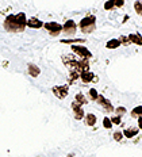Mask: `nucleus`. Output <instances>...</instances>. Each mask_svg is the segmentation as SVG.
I'll use <instances>...</instances> for the list:
<instances>
[{"label": "nucleus", "mask_w": 142, "mask_h": 157, "mask_svg": "<svg viewBox=\"0 0 142 157\" xmlns=\"http://www.w3.org/2000/svg\"><path fill=\"white\" fill-rule=\"evenodd\" d=\"M26 23H27L26 14L25 12H19V14H16V15H8L7 18L4 19L3 27L8 33H22L27 27Z\"/></svg>", "instance_id": "f257e3e1"}, {"label": "nucleus", "mask_w": 142, "mask_h": 157, "mask_svg": "<svg viewBox=\"0 0 142 157\" xmlns=\"http://www.w3.org/2000/svg\"><path fill=\"white\" fill-rule=\"evenodd\" d=\"M79 27L81 33L84 34H91L96 30V16L95 15H87L79 22Z\"/></svg>", "instance_id": "f03ea898"}, {"label": "nucleus", "mask_w": 142, "mask_h": 157, "mask_svg": "<svg viewBox=\"0 0 142 157\" xmlns=\"http://www.w3.org/2000/svg\"><path fill=\"white\" fill-rule=\"evenodd\" d=\"M71 49H72V52H73V53L77 56V57H80V58H87V60L92 58L91 50H90V49H88L87 46H84V45L76 44V45H72Z\"/></svg>", "instance_id": "7ed1b4c3"}, {"label": "nucleus", "mask_w": 142, "mask_h": 157, "mask_svg": "<svg viewBox=\"0 0 142 157\" xmlns=\"http://www.w3.org/2000/svg\"><path fill=\"white\" fill-rule=\"evenodd\" d=\"M77 31V23L73 21V19H68L64 25H62V33H64L65 37H73Z\"/></svg>", "instance_id": "20e7f679"}, {"label": "nucleus", "mask_w": 142, "mask_h": 157, "mask_svg": "<svg viewBox=\"0 0 142 157\" xmlns=\"http://www.w3.org/2000/svg\"><path fill=\"white\" fill-rule=\"evenodd\" d=\"M44 27L49 31L52 37H58L62 33V25L57 23V22H46L44 23Z\"/></svg>", "instance_id": "39448f33"}, {"label": "nucleus", "mask_w": 142, "mask_h": 157, "mask_svg": "<svg viewBox=\"0 0 142 157\" xmlns=\"http://www.w3.org/2000/svg\"><path fill=\"white\" fill-rule=\"evenodd\" d=\"M52 92L57 99H65L69 94V86L68 84H62V86H56L52 88Z\"/></svg>", "instance_id": "423d86ee"}, {"label": "nucleus", "mask_w": 142, "mask_h": 157, "mask_svg": "<svg viewBox=\"0 0 142 157\" xmlns=\"http://www.w3.org/2000/svg\"><path fill=\"white\" fill-rule=\"evenodd\" d=\"M96 103L102 107V109L104 110V113H107V114L114 113V110H115V109H114V106H112V103H111L108 99H106L103 95H99L98 99H96Z\"/></svg>", "instance_id": "0eeeda50"}, {"label": "nucleus", "mask_w": 142, "mask_h": 157, "mask_svg": "<svg viewBox=\"0 0 142 157\" xmlns=\"http://www.w3.org/2000/svg\"><path fill=\"white\" fill-rule=\"evenodd\" d=\"M62 63H64V65L69 69H75L76 65H77V61H79V57H76V56L73 54H64L62 56Z\"/></svg>", "instance_id": "6e6552de"}, {"label": "nucleus", "mask_w": 142, "mask_h": 157, "mask_svg": "<svg viewBox=\"0 0 142 157\" xmlns=\"http://www.w3.org/2000/svg\"><path fill=\"white\" fill-rule=\"evenodd\" d=\"M96 75L92 71H84L80 73V80L83 81V83L88 84V83H94V78Z\"/></svg>", "instance_id": "1a4fd4ad"}, {"label": "nucleus", "mask_w": 142, "mask_h": 157, "mask_svg": "<svg viewBox=\"0 0 142 157\" xmlns=\"http://www.w3.org/2000/svg\"><path fill=\"white\" fill-rule=\"evenodd\" d=\"M138 132H140V127L138 126L126 127V129L123 130V137H126V138H134V137L138 134Z\"/></svg>", "instance_id": "9d476101"}, {"label": "nucleus", "mask_w": 142, "mask_h": 157, "mask_svg": "<svg viewBox=\"0 0 142 157\" xmlns=\"http://www.w3.org/2000/svg\"><path fill=\"white\" fill-rule=\"evenodd\" d=\"M26 26L27 27H30V29H41V27H44V22L41 21V19H38V18H30V19H27V23H26Z\"/></svg>", "instance_id": "9b49d317"}, {"label": "nucleus", "mask_w": 142, "mask_h": 157, "mask_svg": "<svg viewBox=\"0 0 142 157\" xmlns=\"http://www.w3.org/2000/svg\"><path fill=\"white\" fill-rule=\"evenodd\" d=\"M84 122H85V125L87 126H95L96 125V122H98V117L95 115V114H85V117H84Z\"/></svg>", "instance_id": "f8f14e48"}, {"label": "nucleus", "mask_w": 142, "mask_h": 157, "mask_svg": "<svg viewBox=\"0 0 142 157\" xmlns=\"http://www.w3.org/2000/svg\"><path fill=\"white\" fill-rule=\"evenodd\" d=\"M27 72H29V75H30L31 77H38L39 73H41V69H39L38 65H35V64H29V65H27Z\"/></svg>", "instance_id": "ddd939ff"}, {"label": "nucleus", "mask_w": 142, "mask_h": 157, "mask_svg": "<svg viewBox=\"0 0 142 157\" xmlns=\"http://www.w3.org/2000/svg\"><path fill=\"white\" fill-rule=\"evenodd\" d=\"M129 39H130L131 44H135L138 46H142V35L140 33H134V34H130L129 35Z\"/></svg>", "instance_id": "4468645a"}, {"label": "nucleus", "mask_w": 142, "mask_h": 157, "mask_svg": "<svg viewBox=\"0 0 142 157\" xmlns=\"http://www.w3.org/2000/svg\"><path fill=\"white\" fill-rule=\"evenodd\" d=\"M75 100L77 102L80 106H84V104H88V98L85 96L83 92H79V94H76V96H75Z\"/></svg>", "instance_id": "2eb2a0df"}, {"label": "nucleus", "mask_w": 142, "mask_h": 157, "mask_svg": "<svg viewBox=\"0 0 142 157\" xmlns=\"http://www.w3.org/2000/svg\"><path fill=\"white\" fill-rule=\"evenodd\" d=\"M121 46V42H119V39L118 38H112L110 39V41L106 44V48L107 49H111V50H114V49H118Z\"/></svg>", "instance_id": "dca6fc26"}, {"label": "nucleus", "mask_w": 142, "mask_h": 157, "mask_svg": "<svg viewBox=\"0 0 142 157\" xmlns=\"http://www.w3.org/2000/svg\"><path fill=\"white\" fill-rule=\"evenodd\" d=\"M85 39L83 38H67V39H61V44H72V45H76V44H84Z\"/></svg>", "instance_id": "f3484780"}, {"label": "nucleus", "mask_w": 142, "mask_h": 157, "mask_svg": "<svg viewBox=\"0 0 142 157\" xmlns=\"http://www.w3.org/2000/svg\"><path fill=\"white\" fill-rule=\"evenodd\" d=\"M98 96H99V92H98L96 88H90V91H88V95H87L88 99L92 100V102H96Z\"/></svg>", "instance_id": "a211bd4d"}, {"label": "nucleus", "mask_w": 142, "mask_h": 157, "mask_svg": "<svg viewBox=\"0 0 142 157\" xmlns=\"http://www.w3.org/2000/svg\"><path fill=\"white\" fill-rule=\"evenodd\" d=\"M73 114H75V119H77V121L84 119V117H85V113H84V110H83V107L75 109L73 110Z\"/></svg>", "instance_id": "6ab92c4d"}, {"label": "nucleus", "mask_w": 142, "mask_h": 157, "mask_svg": "<svg viewBox=\"0 0 142 157\" xmlns=\"http://www.w3.org/2000/svg\"><path fill=\"white\" fill-rule=\"evenodd\" d=\"M130 115L131 118H140L142 117V106H137V107H134L133 110H131V113H130Z\"/></svg>", "instance_id": "aec40b11"}, {"label": "nucleus", "mask_w": 142, "mask_h": 157, "mask_svg": "<svg viewBox=\"0 0 142 157\" xmlns=\"http://www.w3.org/2000/svg\"><path fill=\"white\" fill-rule=\"evenodd\" d=\"M114 113H115V115H119V117H123L125 114L127 113V110H126V107H123V106H119V107H117V109L114 110Z\"/></svg>", "instance_id": "412c9836"}, {"label": "nucleus", "mask_w": 142, "mask_h": 157, "mask_svg": "<svg viewBox=\"0 0 142 157\" xmlns=\"http://www.w3.org/2000/svg\"><path fill=\"white\" fill-rule=\"evenodd\" d=\"M134 10H135V12H137L138 15L142 16V2L141 0H137V2L134 3Z\"/></svg>", "instance_id": "4be33fe9"}, {"label": "nucleus", "mask_w": 142, "mask_h": 157, "mask_svg": "<svg viewBox=\"0 0 142 157\" xmlns=\"http://www.w3.org/2000/svg\"><path fill=\"white\" fill-rule=\"evenodd\" d=\"M112 126H114V125H112L110 117H104L103 118V127H104V129H111Z\"/></svg>", "instance_id": "5701e85b"}, {"label": "nucleus", "mask_w": 142, "mask_h": 157, "mask_svg": "<svg viewBox=\"0 0 142 157\" xmlns=\"http://www.w3.org/2000/svg\"><path fill=\"white\" fill-rule=\"evenodd\" d=\"M119 42H121V45H123V46H129V45L131 44L130 42V39H129V37H126V35H121L119 38Z\"/></svg>", "instance_id": "b1692460"}, {"label": "nucleus", "mask_w": 142, "mask_h": 157, "mask_svg": "<svg viewBox=\"0 0 142 157\" xmlns=\"http://www.w3.org/2000/svg\"><path fill=\"white\" fill-rule=\"evenodd\" d=\"M115 8V4H114V0H107L104 3V10L106 11H111V10Z\"/></svg>", "instance_id": "393cba45"}, {"label": "nucleus", "mask_w": 142, "mask_h": 157, "mask_svg": "<svg viewBox=\"0 0 142 157\" xmlns=\"http://www.w3.org/2000/svg\"><path fill=\"white\" fill-rule=\"evenodd\" d=\"M110 119H111L112 125H121L122 123V117H119V115H112Z\"/></svg>", "instance_id": "a878e982"}, {"label": "nucleus", "mask_w": 142, "mask_h": 157, "mask_svg": "<svg viewBox=\"0 0 142 157\" xmlns=\"http://www.w3.org/2000/svg\"><path fill=\"white\" fill-rule=\"evenodd\" d=\"M114 140L115 141H118V142H121L122 141V138H123V132H115L114 133Z\"/></svg>", "instance_id": "bb28decb"}, {"label": "nucleus", "mask_w": 142, "mask_h": 157, "mask_svg": "<svg viewBox=\"0 0 142 157\" xmlns=\"http://www.w3.org/2000/svg\"><path fill=\"white\" fill-rule=\"evenodd\" d=\"M114 4L117 8H122L125 6V0H114Z\"/></svg>", "instance_id": "cd10ccee"}, {"label": "nucleus", "mask_w": 142, "mask_h": 157, "mask_svg": "<svg viewBox=\"0 0 142 157\" xmlns=\"http://www.w3.org/2000/svg\"><path fill=\"white\" fill-rule=\"evenodd\" d=\"M138 127H140V130H142V117L138 118Z\"/></svg>", "instance_id": "c85d7f7f"}]
</instances>
